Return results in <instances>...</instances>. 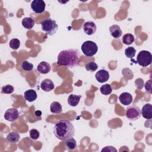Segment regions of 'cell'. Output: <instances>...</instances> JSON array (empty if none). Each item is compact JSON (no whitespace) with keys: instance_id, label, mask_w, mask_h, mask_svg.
<instances>
[{"instance_id":"obj_1","label":"cell","mask_w":152,"mask_h":152,"mask_svg":"<svg viewBox=\"0 0 152 152\" xmlns=\"http://www.w3.org/2000/svg\"><path fill=\"white\" fill-rule=\"evenodd\" d=\"M80 53L77 49H69L63 50L58 55L57 64L68 68L77 66L80 61Z\"/></svg>"},{"instance_id":"obj_2","label":"cell","mask_w":152,"mask_h":152,"mask_svg":"<svg viewBox=\"0 0 152 152\" xmlns=\"http://www.w3.org/2000/svg\"><path fill=\"white\" fill-rule=\"evenodd\" d=\"M74 132V127L72 124L68 120H59L53 127L55 136L62 141H66L73 138Z\"/></svg>"},{"instance_id":"obj_3","label":"cell","mask_w":152,"mask_h":152,"mask_svg":"<svg viewBox=\"0 0 152 152\" xmlns=\"http://www.w3.org/2000/svg\"><path fill=\"white\" fill-rule=\"evenodd\" d=\"M42 31L50 36L54 35L58 29V25L56 21L52 18H48L43 20L41 23Z\"/></svg>"},{"instance_id":"obj_4","label":"cell","mask_w":152,"mask_h":152,"mask_svg":"<svg viewBox=\"0 0 152 152\" xmlns=\"http://www.w3.org/2000/svg\"><path fill=\"white\" fill-rule=\"evenodd\" d=\"M81 50L86 56L91 57L97 52L98 46L95 42L91 40H87L82 44Z\"/></svg>"},{"instance_id":"obj_5","label":"cell","mask_w":152,"mask_h":152,"mask_svg":"<svg viewBox=\"0 0 152 152\" xmlns=\"http://www.w3.org/2000/svg\"><path fill=\"white\" fill-rule=\"evenodd\" d=\"M152 55L149 51L142 50H141L137 57V62L141 66L145 67L151 63Z\"/></svg>"},{"instance_id":"obj_6","label":"cell","mask_w":152,"mask_h":152,"mask_svg":"<svg viewBox=\"0 0 152 152\" xmlns=\"http://www.w3.org/2000/svg\"><path fill=\"white\" fill-rule=\"evenodd\" d=\"M125 115L129 121H135L140 118L141 115V110L138 106L132 104L126 108Z\"/></svg>"},{"instance_id":"obj_7","label":"cell","mask_w":152,"mask_h":152,"mask_svg":"<svg viewBox=\"0 0 152 152\" xmlns=\"http://www.w3.org/2000/svg\"><path fill=\"white\" fill-rule=\"evenodd\" d=\"M32 11L36 14H41L45 11L46 4L43 0H34L30 5Z\"/></svg>"},{"instance_id":"obj_8","label":"cell","mask_w":152,"mask_h":152,"mask_svg":"<svg viewBox=\"0 0 152 152\" xmlns=\"http://www.w3.org/2000/svg\"><path fill=\"white\" fill-rule=\"evenodd\" d=\"M19 117V112L15 108H10L7 109L4 114L5 119L10 122H15L18 120Z\"/></svg>"},{"instance_id":"obj_9","label":"cell","mask_w":152,"mask_h":152,"mask_svg":"<svg viewBox=\"0 0 152 152\" xmlns=\"http://www.w3.org/2000/svg\"><path fill=\"white\" fill-rule=\"evenodd\" d=\"M83 28L84 30V32L87 34V35H93L97 30V26L96 24L92 21H88L86 22L83 26Z\"/></svg>"},{"instance_id":"obj_10","label":"cell","mask_w":152,"mask_h":152,"mask_svg":"<svg viewBox=\"0 0 152 152\" xmlns=\"http://www.w3.org/2000/svg\"><path fill=\"white\" fill-rule=\"evenodd\" d=\"M95 78L99 83H103L108 81L109 78V73L107 71L102 69L96 72Z\"/></svg>"},{"instance_id":"obj_11","label":"cell","mask_w":152,"mask_h":152,"mask_svg":"<svg viewBox=\"0 0 152 152\" xmlns=\"http://www.w3.org/2000/svg\"><path fill=\"white\" fill-rule=\"evenodd\" d=\"M119 100L121 104L127 106L130 104L132 102V96L128 92H124L119 96Z\"/></svg>"},{"instance_id":"obj_12","label":"cell","mask_w":152,"mask_h":152,"mask_svg":"<svg viewBox=\"0 0 152 152\" xmlns=\"http://www.w3.org/2000/svg\"><path fill=\"white\" fill-rule=\"evenodd\" d=\"M152 106L150 103L145 104L141 110L142 117L147 119H151L152 118Z\"/></svg>"},{"instance_id":"obj_13","label":"cell","mask_w":152,"mask_h":152,"mask_svg":"<svg viewBox=\"0 0 152 152\" xmlns=\"http://www.w3.org/2000/svg\"><path fill=\"white\" fill-rule=\"evenodd\" d=\"M51 69L50 65L45 61H42L37 66V71L42 74H46L50 72Z\"/></svg>"},{"instance_id":"obj_14","label":"cell","mask_w":152,"mask_h":152,"mask_svg":"<svg viewBox=\"0 0 152 152\" xmlns=\"http://www.w3.org/2000/svg\"><path fill=\"white\" fill-rule=\"evenodd\" d=\"M40 87L43 91L48 92L54 89L55 85L51 80L46 78L42 81L40 84Z\"/></svg>"},{"instance_id":"obj_15","label":"cell","mask_w":152,"mask_h":152,"mask_svg":"<svg viewBox=\"0 0 152 152\" xmlns=\"http://www.w3.org/2000/svg\"><path fill=\"white\" fill-rule=\"evenodd\" d=\"M109 32L110 35L115 39L119 38L122 34L121 27L116 24L112 25L109 27Z\"/></svg>"},{"instance_id":"obj_16","label":"cell","mask_w":152,"mask_h":152,"mask_svg":"<svg viewBox=\"0 0 152 152\" xmlns=\"http://www.w3.org/2000/svg\"><path fill=\"white\" fill-rule=\"evenodd\" d=\"M24 99L28 102H33L36 100L37 94L34 90L29 89L24 92Z\"/></svg>"},{"instance_id":"obj_17","label":"cell","mask_w":152,"mask_h":152,"mask_svg":"<svg viewBox=\"0 0 152 152\" xmlns=\"http://www.w3.org/2000/svg\"><path fill=\"white\" fill-rule=\"evenodd\" d=\"M81 97V95H76L74 94H71L68 97V103L71 106L75 107L78 104Z\"/></svg>"},{"instance_id":"obj_18","label":"cell","mask_w":152,"mask_h":152,"mask_svg":"<svg viewBox=\"0 0 152 152\" xmlns=\"http://www.w3.org/2000/svg\"><path fill=\"white\" fill-rule=\"evenodd\" d=\"M22 26L26 29H31L33 27L35 21L31 17H25L22 20Z\"/></svg>"},{"instance_id":"obj_19","label":"cell","mask_w":152,"mask_h":152,"mask_svg":"<svg viewBox=\"0 0 152 152\" xmlns=\"http://www.w3.org/2000/svg\"><path fill=\"white\" fill-rule=\"evenodd\" d=\"M50 110L52 113L58 114L62 112V105L58 102H53L50 106Z\"/></svg>"},{"instance_id":"obj_20","label":"cell","mask_w":152,"mask_h":152,"mask_svg":"<svg viewBox=\"0 0 152 152\" xmlns=\"http://www.w3.org/2000/svg\"><path fill=\"white\" fill-rule=\"evenodd\" d=\"M6 139L10 142L16 143L20 140V135L16 132H11L7 135Z\"/></svg>"},{"instance_id":"obj_21","label":"cell","mask_w":152,"mask_h":152,"mask_svg":"<svg viewBox=\"0 0 152 152\" xmlns=\"http://www.w3.org/2000/svg\"><path fill=\"white\" fill-rule=\"evenodd\" d=\"M122 41L124 44L126 45H129L134 42L135 37L133 34L131 33H126L123 36L122 38Z\"/></svg>"},{"instance_id":"obj_22","label":"cell","mask_w":152,"mask_h":152,"mask_svg":"<svg viewBox=\"0 0 152 152\" xmlns=\"http://www.w3.org/2000/svg\"><path fill=\"white\" fill-rule=\"evenodd\" d=\"M100 93L104 95H109L112 92V88L111 86L109 84L102 85L100 88Z\"/></svg>"},{"instance_id":"obj_23","label":"cell","mask_w":152,"mask_h":152,"mask_svg":"<svg viewBox=\"0 0 152 152\" xmlns=\"http://www.w3.org/2000/svg\"><path fill=\"white\" fill-rule=\"evenodd\" d=\"M136 50L134 47H128L125 50V55L128 58H132L135 56Z\"/></svg>"},{"instance_id":"obj_24","label":"cell","mask_w":152,"mask_h":152,"mask_svg":"<svg viewBox=\"0 0 152 152\" xmlns=\"http://www.w3.org/2000/svg\"><path fill=\"white\" fill-rule=\"evenodd\" d=\"M65 144H66V147L69 149V150H75L77 147V142H76V141L75 140L74 138H72L67 141H66V142H65Z\"/></svg>"},{"instance_id":"obj_25","label":"cell","mask_w":152,"mask_h":152,"mask_svg":"<svg viewBox=\"0 0 152 152\" xmlns=\"http://www.w3.org/2000/svg\"><path fill=\"white\" fill-rule=\"evenodd\" d=\"M85 68L88 71L94 72L97 69L98 65L95 62H90L86 65Z\"/></svg>"},{"instance_id":"obj_26","label":"cell","mask_w":152,"mask_h":152,"mask_svg":"<svg viewBox=\"0 0 152 152\" xmlns=\"http://www.w3.org/2000/svg\"><path fill=\"white\" fill-rule=\"evenodd\" d=\"M10 47L13 50H17L20 46V41L18 39H12L10 41Z\"/></svg>"},{"instance_id":"obj_27","label":"cell","mask_w":152,"mask_h":152,"mask_svg":"<svg viewBox=\"0 0 152 152\" xmlns=\"http://www.w3.org/2000/svg\"><path fill=\"white\" fill-rule=\"evenodd\" d=\"M14 91V87L10 84H7L2 87L1 93L2 94H11Z\"/></svg>"},{"instance_id":"obj_28","label":"cell","mask_w":152,"mask_h":152,"mask_svg":"<svg viewBox=\"0 0 152 152\" xmlns=\"http://www.w3.org/2000/svg\"><path fill=\"white\" fill-rule=\"evenodd\" d=\"M21 68L24 70V71H31L33 68V65L30 63L28 62L27 61H24V62H23L21 63Z\"/></svg>"},{"instance_id":"obj_29","label":"cell","mask_w":152,"mask_h":152,"mask_svg":"<svg viewBox=\"0 0 152 152\" xmlns=\"http://www.w3.org/2000/svg\"><path fill=\"white\" fill-rule=\"evenodd\" d=\"M30 137L32 140H37L40 137V132L36 129H32L30 131Z\"/></svg>"},{"instance_id":"obj_30","label":"cell","mask_w":152,"mask_h":152,"mask_svg":"<svg viewBox=\"0 0 152 152\" xmlns=\"http://www.w3.org/2000/svg\"><path fill=\"white\" fill-rule=\"evenodd\" d=\"M151 85H152L151 80H149L145 84V88L146 91L150 93V94H151Z\"/></svg>"},{"instance_id":"obj_31","label":"cell","mask_w":152,"mask_h":152,"mask_svg":"<svg viewBox=\"0 0 152 152\" xmlns=\"http://www.w3.org/2000/svg\"><path fill=\"white\" fill-rule=\"evenodd\" d=\"M117 151V150L112 146H106L102 150V151Z\"/></svg>"},{"instance_id":"obj_32","label":"cell","mask_w":152,"mask_h":152,"mask_svg":"<svg viewBox=\"0 0 152 152\" xmlns=\"http://www.w3.org/2000/svg\"><path fill=\"white\" fill-rule=\"evenodd\" d=\"M34 114L37 117H40L42 115V112L40 110H36L34 112Z\"/></svg>"}]
</instances>
